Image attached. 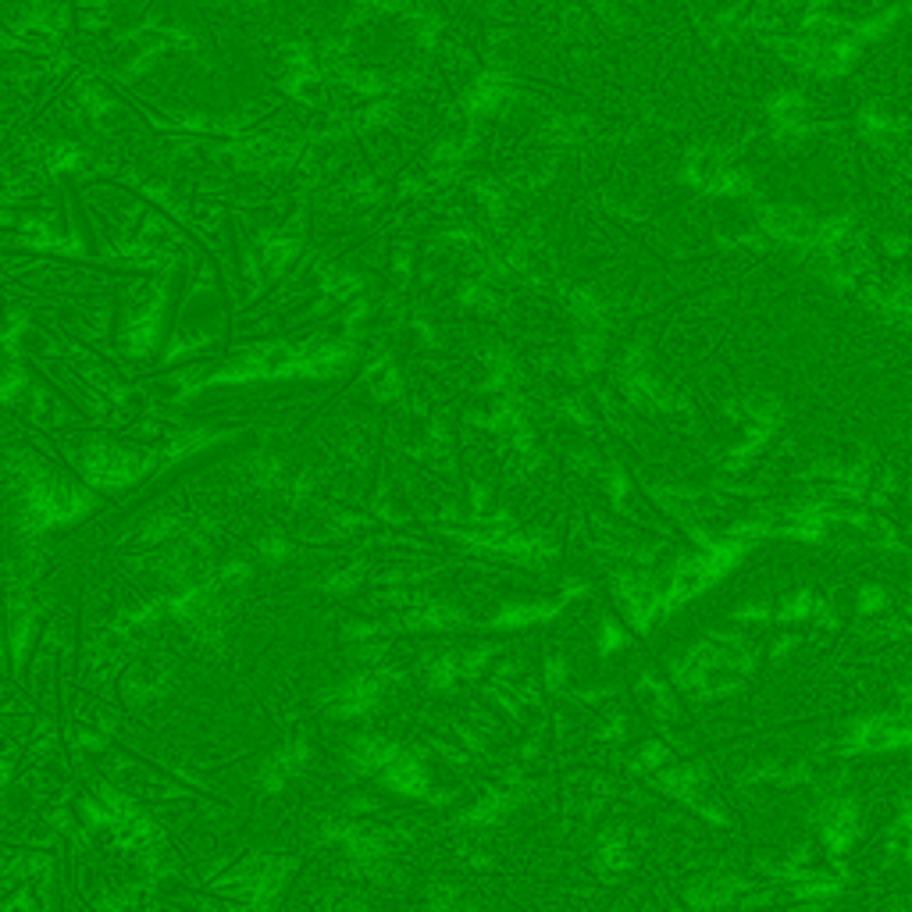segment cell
Listing matches in <instances>:
<instances>
[{"mask_svg":"<svg viewBox=\"0 0 912 912\" xmlns=\"http://www.w3.org/2000/svg\"><path fill=\"white\" fill-rule=\"evenodd\" d=\"M364 749H367V752H381V749H378V742H367ZM381 759H389V756H364V763H371V767H378Z\"/></svg>","mask_w":912,"mask_h":912,"instance_id":"6da1fadb","label":"cell"}]
</instances>
